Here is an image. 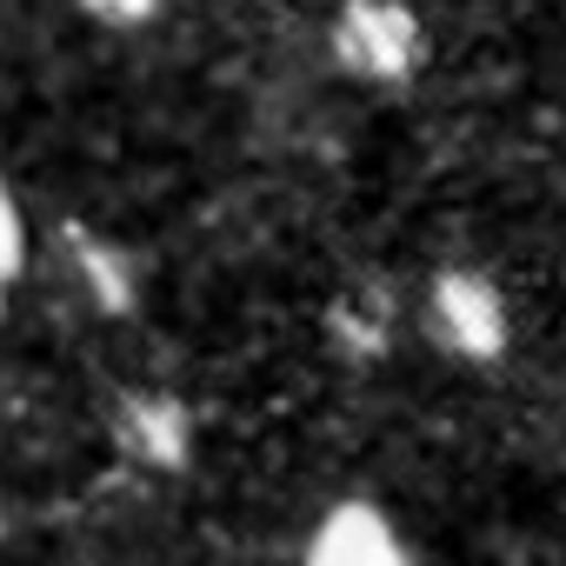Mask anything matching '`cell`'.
<instances>
[{
	"label": "cell",
	"instance_id": "7a4b0ae2",
	"mask_svg": "<svg viewBox=\"0 0 566 566\" xmlns=\"http://www.w3.org/2000/svg\"><path fill=\"white\" fill-rule=\"evenodd\" d=\"M440 321H447V334H453V347H467V354H500V340H506V321H500V301L480 287V280H440Z\"/></svg>",
	"mask_w": 566,
	"mask_h": 566
},
{
	"label": "cell",
	"instance_id": "3957f363",
	"mask_svg": "<svg viewBox=\"0 0 566 566\" xmlns=\"http://www.w3.org/2000/svg\"><path fill=\"white\" fill-rule=\"evenodd\" d=\"M21 266V213H14V193L0 180V280Z\"/></svg>",
	"mask_w": 566,
	"mask_h": 566
},
{
	"label": "cell",
	"instance_id": "6da1fadb",
	"mask_svg": "<svg viewBox=\"0 0 566 566\" xmlns=\"http://www.w3.org/2000/svg\"><path fill=\"white\" fill-rule=\"evenodd\" d=\"M301 566H413V559H407V546H400V533H394L387 513L347 500V506H334V513L314 526Z\"/></svg>",
	"mask_w": 566,
	"mask_h": 566
}]
</instances>
